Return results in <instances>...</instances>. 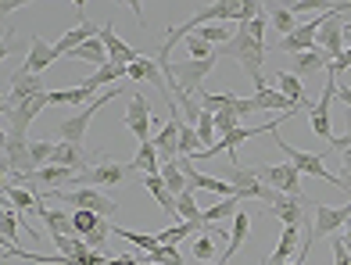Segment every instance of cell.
Masks as SVG:
<instances>
[{"label": "cell", "instance_id": "f907efd6", "mask_svg": "<svg viewBox=\"0 0 351 265\" xmlns=\"http://www.w3.org/2000/svg\"><path fill=\"white\" fill-rule=\"evenodd\" d=\"M19 8H22V4H14V0H4V4H0V11H4V18H8L11 11H19Z\"/></svg>", "mask_w": 351, "mask_h": 265}, {"label": "cell", "instance_id": "5b68a950", "mask_svg": "<svg viewBox=\"0 0 351 265\" xmlns=\"http://www.w3.org/2000/svg\"><path fill=\"white\" fill-rule=\"evenodd\" d=\"M280 144V151L291 158V165L298 168L301 176H315V179H323V183H333V186H344L341 183V176H330V168H326V162H323V154H312V151H301V147H291L287 140H280V126L269 133Z\"/></svg>", "mask_w": 351, "mask_h": 265}, {"label": "cell", "instance_id": "db71d44e", "mask_svg": "<svg viewBox=\"0 0 351 265\" xmlns=\"http://www.w3.org/2000/svg\"><path fill=\"white\" fill-rule=\"evenodd\" d=\"M143 265H151V262H143Z\"/></svg>", "mask_w": 351, "mask_h": 265}, {"label": "cell", "instance_id": "4316f807", "mask_svg": "<svg viewBox=\"0 0 351 265\" xmlns=\"http://www.w3.org/2000/svg\"><path fill=\"white\" fill-rule=\"evenodd\" d=\"M241 212V197H222L219 205H212L208 212H201V223L208 229L212 223H222V219H233V215Z\"/></svg>", "mask_w": 351, "mask_h": 265}, {"label": "cell", "instance_id": "8fae6325", "mask_svg": "<svg viewBox=\"0 0 351 265\" xmlns=\"http://www.w3.org/2000/svg\"><path fill=\"white\" fill-rule=\"evenodd\" d=\"M330 11H333V8H326L323 14H315L312 22H301L291 36H283V40H280L276 51H280V54H291V58H298V54L312 51V47H315V36H319V25H323V18H326Z\"/></svg>", "mask_w": 351, "mask_h": 265}, {"label": "cell", "instance_id": "bcb514c9", "mask_svg": "<svg viewBox=\"0 0 351 265\" xmlns=\"http://www.w3.org/2000/svg\"><path fill=\"white\" fill-rule=\"evenodd\" d=\"M344 68H351V43L344 47V54L330 65V75H333V79H341V72H344Z\"/></svg>", "mask_w": 351, "mask_h": 265}, {"label": "cell", "instance_id": "b9f144b4", "mask_svg": "<svg viewBox=\"0 0 351 265\" xmlns=\"http://www.w3.org/2000/svg\"><path fill=\"white\" fill-rule=\"evenodd\" d=\"M108 237H111V223H108V219H101V223H97V229H93L90 237H83V240H86L90 251H108V247H104V244H108Z\"/></svg>", "mask_w": 351, "mask_h": 265}, {"label": "cell", "instance_id": "ffe728a7", "mask_svg": "<svg viewBox=\"0 0 351 265\" xmlns=\"http://www.w3.org/2000/svg\"><path fill=\"white\" fill-rule=\"evenodd\" d=\"M247 233H251V215H247V212L241 208V212L233 215V229H230V247H226V255L219 258L222 265H230V258H233V255H237V251H241V247H244Z\"/></svg>", "mask_w": 351, "mask_h": 265}, {"label": "cell", "instance_id": "f1b7e54d", "mask_svg": "<svg viewBox=\"0 0 351 265\" xmlns=\"http://www.w3.org/2000/svg\"><path fill=\"white\" fill-rule=\"evenodd\" d=\"M194 36H197V40H204L208 47H215V51H219V47H226V43L237 36V29H230V25H201Z\"/></svg>", "mask_w": 351, "mask_h": 265}, {"label": "cell", "instance_id": "d590c367", "mask_svg": "<svg viewBox=\"0 0 351 265\" xmlns=\"http://www.w3.org/2000/svg\"><path fill=\"white\" fill-rule=\"evenodd\" d=\"M54 151L58 144H51V140H29V154H33V165L36 168H47L54 162Z\"/></svg>", "mask_w": 351, "mask_h": 265}, {"label": "cell", "instance_id": "52a82bcc", "mask_svg": "<svg viewBox=\"0 0 351 265\" xmlns=\"http://www.w3.org/2000/svg\"><path fill=\"white\" fill-rule=\"evenodd\" d=\"M133 165H122V162H97L90 165L86 173H79L75 179V190L79 186H97V190H111V186H122L125 179H130Z\"/></svg>", "mask_w": 351, "mask_h": 265}, {"label": "cell", "instance_id": "ab89813d", "mask_svg": "<svg viewBox=\"0 0 351 265\" xmlns=\"http://www.w3.org/2000/svg\"><path fill=\"white\" fill-rule=\"evenodd\" d=\"M183 51H186V58H194V61H208V58L219 54L215 47H208V43L197 40V36H186V40H183Z\"/></svg>", "mask_w": 351, "mask_h": 265}, {"label": "cell", "instance_id": "30bf717a", "mask_svg": "<svg viewBox=\"0 0 351 265\" xmlns=\"http://www.w3.org/2000/svg\"><path fill=\"white\" fill-rule=\"evenodd\" d=\"M337 86H341V79H333L330 75V83L323 86V97H319L315 104H312V112H308V122H312V133L323 140V144L330 147L333 140V126H330V104H333V97H337Z\"/></svg>", "mask_w": 351, "mask_h": 265}, {"label": "cell", "instance_id": "9a60e30c", "mask_svg": "<svg viewBox=\"0 0 351 265\" xmlns=\"http://www.w3.org/2000/svg\"><path fill=\"white\" fill-rule=\"evenodd\" d=\"M90 40H97V25L83 18L75 29H69V33L54 43V54H58V58H72V51H79V47L90 43Z\"/></svg>", "mask_w": 351, "mask_h": 265}, {"label": "cell", "instance_id": "8d00e7d4", "mask_svg": "<svg viewBox=\"0 0 351 265\" xmlns=\"http://www.w3.org/2000/svg\"><path fill=\"white\" fill-rule=\"evenodd\" d=\"M204 226H197V223H180V226H169V229H162V233H158V240H162V244H180L183 237H190V233H201Z\"/></svg>", "mask_w": 351, "mask_h": 265}, {"label": "cell", "instance_id": "d6a6232c", "mask_svg": "<svg viewBox=\"0 0 351 265\" xmlns=\"http://www.w3.org/2000/svg\"><path fill=\"white\" fill-rule=\"evenodd\" d=\"M176 215H180L183 223L204 226V223H201V208H197V194H194V190H186L183 197H176Z\"/></svg>", "mask_w": 351, "mask_h": 265}, {"label": "cell", "instance_id": "f6af8a7d", "mask_svg": "<svg viewBox=\"0 0 351 265\" xmlns=\"http://www.w3.org/2000/svg\"><path fill=\"white\" fill-rule=\"evenodd\" d=\"M147 68H151V58H140V61H133V65H130V79H136V83H147Z\"/></svg>", "mask_w": 351, "mask_h": 265}, {"label": "cell", "instance_id": "d6986e66", "mask_svg": "<svg viewBox=\"0 0 351 265\" xmlns=\"http://www.w3.org/2000/svg\"><path fill=\"white\" fill-rule=\"evenodd\" d=\"M136 173H143V176H162V154H158V147H154V140H147V144H140L136 147V158L130 162Z\"/></svg>", "mask_w": 351, "mask_h": 265}, {"label": "cell", "instance_id": "f546056e", "mask_svg": "<svg viewBox=\"0 0 351 265\" xmlns=\"http://www.w3.org/2000/svg\"><path fill=\"white\" fill-rule=\"evenodd\" d=\"M162 179H165V186L172 190V197H183L186 190H190V179H186V173L176 162H169V165H162Z\"/></svg>", "mask_w": 351, "mask_h": 265}, {"label": "cell", "instance_id": "484cf974", "mask_svg": "<svg viewBox=\"0 0 351 265\" xmlns=\"http://www.w3.org/2000/svg\"><path fill=\"white\" fill-rule=\"evenodd\" d=\"M143 186H147V194L158 201V205H162L165 215H176V197H172V190L165 186L162 176H143Z\"/></svg>", "mask_w": 351, "mask_h": 265}, {"label": "cell", "instance_id": "7402d4cb", "mask_svg": "<svg viewBox=\"0 0 351 265\" xmlns=\"http://www.w3.org/2000/svg\"><path fill=\"white\" fill-rule=\"evenodd\" d=\"M40 223L47 226V233L51 237H75V226H72V215H65V212H51V208H43L40 205Z\"/></svg>", "mask_w": 351, "mask_h": 265}, {"label": "cell", "instance_id": "74e56055", "mask_svg": "<svg viewBox=\"0 0 351 265\" xmlns=\"http://www.w3.org/2000/svg\"><path fill=\"white\" fill-rule=\"evenodd\" d=\"M140 262H151V265H183L180 251H176L172 244H162L154 255H143V251H140Z\"/></svg>", "mask_w": 351, "mask_h": 265}, {"label": "cell", "instance_id": "7dc6e473", "mask_svg": "<svg viewBox=\"0 0 351 265\" xmlns=\"http://www.w3.org/2000/svg\"><path fill=\"white\" fill-rule=\"evenodd\" d=\"M341 183H344V190H351V151L341 154Z\"/></svg>", "mask_w": 351, "mask_h": 265}, {"label": "cell", "instance_id": "ac0fdd59", "mask_svg": "<svg viewBox=\"0 0 351 265\" xmlns=\"http://www.w3.org/2000/svg\"><path fill=\"white\" fill-rule=\"evenodd\" d=\"M276 83H280V93H283L287 101H294L298 108L312 112V101H308V93H305V83H301L291 68H287V72H276Z\"/></svg>", "mask_w": 351, "mask_h": 265}, {"label": "cell", "instance_id": "c3c4849f", "mask_svg": "<svg viewBox=\"0 0 351 265\" xmlns=\"http://www.w3.org/2000/svg\"><path fill=\"white\" fill-rule=\"evenodd\" d=\"M108 265H143V262H140V251H136V255H122V258H108Z\"/></svg>", "mask_w": 351, "mask_h": 265}, {"label": "cell", "instance_id": "cb8c5ba5", "mask_svg": "<svg viewBox=\"0 0 351 265\" xmlns=\"http://www.w3.org/2000/svg\"><path fill=\"white\" fill-rule=\"evenodd\" d=\"M90 101H97V93H93L90 86H72V90H51L47 93V104H90Z\"/></svg>", "mask_w": 351, "mask_h": 265}, {"label": "cell", "instance_id": "8992f818", "mask_svg": "<svg viewBox=\"0 0 351 265\" xmlns=\"http://www.w3.org/2000/svg\"><path fill=\"white\" fill-rule=\"evenodd\" d=\"M43 93H51V90H47V83H43V75H33L29 68H14L11 90H8V97H4V115L14 112V108H22L25 101L43 97Z\"/></svg>", "mask_w": 351, "mask_h": 265}, {"label": "cell", "instance_id": "ee69618b", "mask_svg": "<svg viewBox=\"0 0 351 265\" xmlns=\"http://www.w3.org/2000/svg\"><path fill=\"white\" fill-rule=\"evenodd\" d=\"M241 29H244V33H247L254 43H262V47H265V29H269V18H265V14H258L254 22H247V25H241Z\"/></svg>", "mask_w": 351, "mask_h": 265}, {"label": "cell", "instance_id": "d4e9b609", "mask_svg": "<svg viewBox=\"0 0 351 265\" xmlns=\"http://www.w3.org/2000/svg\"><path fill=\"white\" fill-rule=\"evenodd\" d=\"M111 233L122 237V240H130L136 251H143V255H154L158 247H162V240H158L154 233H133V229H125V226H111Z\"/></svg>", "mask_w": 351, "mask_h": 265}, {"label": "cell", "instance_id": "277c9868", "mask_svg": "<svg viewBox=\"0 0 351 265\" xmlns=\"http://www.w3.org/2000/svg\"><path fill=\"white\" fill-rule=\"evenodd\" d=\"M119 93H122V90L115 86V90H108V93H101L97 101H90V104L83 108V112H75L72 118H61V122H58V129H54V133H58V144H79V147H83V140H86V126H90V118L97 115V112H101V108H104L108 101H115Z\"/></svg>", "mask_w": 351, "mask_h": 265}, {"label": "cell", "instance_id": "7c38bea8", "mask_svg": "<svg viewBox=\"0 0 351 265\" xmlns=\"http://www.w3.org/2000/svg\"><path fill=\"white\" fill-rule=\"evenodd\" d=\"M4 168H8L11 176H33V173H36L33 154H29V140H25V136L4 133Z\"/></svg>", "mask_w": 351, "mask_h": 265}, {"label": "cell", "instance_id": "9c48e42d", "mask_svg": "<svg viewBox=\"0 0 351 265\" xmlns=\"http://www.w3.org/2000/svg\"><path fill=\"white\" fill-rule=\"evenodd\" d=\"M258 179L269 186V190H280V194H305L301 190V173L291 165V162H280V165H254Z\"/></svg>", "mask_w": 351, "mask_h": 265}, {"label": "cell", "instance_id": "e575fe53", "mask_svg": "<svg viewBox=\"0 0 351 265\" xmlns=\"http://www.w3.org/2000/svg\"><path fill=\"white\" fill-rule=\"evenodd\" d=\"M204 144H201V136H197V126H180V158H194V154H201Z\"/></svg>", "mask_w": 351, "mask_h": 265}, {"label": "cell", "instance_id": "4fadbf2b", "mask_svg": "<svg viewBox=\"0 0 351 265\" xmlns=\"http://www.w3.org/2000/svg\"><path fill=\"white\" fill-rule=\"evenodd\" d=\"M125 126H130V133L140 140V144H147V140H151L154 115H151V104H147L143 93H133L130 104H125Z\"/></svg>", "mask_w": 351, "mask_h": 265}, {"label": "cell", "instance_id": "603a6c76", "mask_svg": "<svg viewBox=\"0 0 351 265\" xmlns=\"http://www.w3.org/2000/svg\"><path fill=\"white\" fill-rule=\"evenodd\" d=\"M4 197L11 201L19 212H40V194H33V190H25V186H14L11 179H4Z\"/></svg>", "mask_w": 351, "mask_h": 265}, {"label": "cell", "instance_id": "5bb4252c", "mask_svg": "<svg viewBox=\"0 0 351 265\" xmlns=\"http://www.w3.org/2000/svg\"><path fill=\"white\" fill-rule=\"evenodd\" d=\"M101 43H104V51H108V61L111 65H122V68H130L133 61H140L143 54L136 51V47H130L125 40H119V33H115V22H104L101 25Z\"/></svg>", "mask_w": 351, "mask_h": 265}, {"label": "cell", "instance_id": "f5cc1de1", "mask_svg": "<svg viewBox=\"0 0 351 265\" xmlns=\"http://www.w3.org/2000/svg\"><path fill=\"white\" fill-rule=\"evenodd\" d=\"M208 265H222V262H208Z\"/></svg>", "mask_w": 351, "mask_h": 265}, {"label": "cell", "instance_id": "7a4b0ae2", "mask_svg": "<svg viewBox=\"0 0 351 265\" xmlns=\"http://www.w3.org/2000/svg\"><path fill=\"white\" fill-rule=\"evenodd\" d=\"M40 201H69L72 212L86 208L93 215H101V219H115L119 215V201L108 197L104 190H97V186H79V190H43Z\"/></svg>", "mask_w": 351, "mask_h": 265}, {"label": "cell", "instance_id": "1f68e13d", "mask_svg": "<svg viewBox=\"0 0 351 265\" xmlns=\"http://www.w3.org/2000/svg\"><path fill=\"white\" fill-rule=\"evenodd\" d=\"M19 226H25L22 212L11 208V205H4V215H0V233H4L8 244H19Z\"/></svg>", "mask_w": 351, "mask_h": 265}, {"label": "cell", "instance_id": "816d5d0a", "mask_svg": "<svg viewBox=\"0 0 351 265\" xmlns=\"http://www.w3.org/2000/svg\"><path fill=\"white\" fill-rule=\"evenodd\" d=\"M344 247H348V255H351V219H348V226H344Z\"/></svg>", "mask_w": 351, "mask_h": 265}, {"label": "cell", "instance_id": "7bdbcfd3", "mask_svg": "<svg viewBox=\"0 0 351 265\" xmlns=\"http://www.w3.org/2000/svg\"><path fill=\"white\" fill-rule=\"evenodd\" d=\"M215 129L222 136H230L233 129H241V115L237 112H215Z\"/></svg>", "mask_w": 351, "mask_h": 265}, {"label": "cell", "instance_id": "4dcf8cb0", "mask_svg": "<svg viewBox=\"0 0 351 265\" xmlns=\"http://www.w3.org/2000/svg\"><path fill=\"white\" fill-rule=\"evenodd\" d=\"M72 58H79V61H90L93 68H104V65H108V51H104L101 36H97V40H90V43H83L79 51H72Z\"/></svg>", "mask_w": 351, "mask_h": 265}, {"label": "cell", "instance_id": "f35d334b", "mask_svg": "<svg viewBox=\"0 0 351 265\" xmlns=\"http://www.w3.org/2000/svg\"><path fill=\"white\" fill-rule=\"evenodd\" d=\"M97 223H101V215H93V212H86V208L72 212V226H75V237H90V233L97 229Z\"/></svg>", "mask_w": 351, "mask_h": 265}, {"label": "cell", "instance_id": "ba28073f", "mask_svg": "<svg viewBox=\"0 0 351 265\" xmlns=\"http://www.w3.org/2000/svg\"><path fill=\"white\" fill-rule=\"evenodd\" d=\"M269 215L273 219H280L283 226H308V194H276L273 201H269Z\"/></svg>", "mask_w": 351, "mask_h": 265}, {"label": "cell", "instance_id": "e0dca14e", "mask_svg": "<svg viewBox=\"0 0 351 265\" xmlns=\"http://www.w3.org/2000/svg\"><path fill=\"white\" fill-rule=\"evenodd\" d=\"M326 65H333V58H330L326 51H319V47H312V51H305V54H298V58H294L291 72L298 75V79H305V75H315V72H323Z\"/></svg>", "mask_w": 351, "mask_h": 265}, {"label": "cell", "instance_id": "60d3db41", "mask_svg": "<svg viewBox=\"0 0 351 265\" xmlns=\"http://www.w3.org/2000/svg\"><path fill=\"white\" fill-rule=\"evenodd\" d=\"M190 255H194V258H201L204 265H208V262H215V240L208 237V233H201V237L194 240V247H190Z\"/></svg>", "mask_w": 351, "mask_h": 265}, {"label": "cell", "instance_id": "83f0119b", "mask_svg": "<svg viewBox=\"0 0 351 265\" xmlns=\"http://www.w3.org/2000/svg\"><path fill=\"white\" fill-rule=\"evenodd\" d=\"M125 75H130V68H122V65H111V61H108L104 68H97L93 75H86V79H83V86H90L93 93H97L104 83H119V79H125Z\"/></svg>", "mask_w": 351, "mask_h": 265}, {"label": "cell", "instance_id": "6da1fadb", "mask_svg": "<svg viewBox=\"0 0 351 265\" xmlns=\"http://www.w3.org/2000/svg\"><path fill=\"white\" fill-rule=\"evenodd\" d=\"M219 54H230L237 65H241L251 79H254V90H269V83H265V75H262V65H265V47L262 43H254L241 25H237V36L226 43V47H219Z\"/></svg>", "mask_w": 351, "mask_h": 265}, {"label": "cell", "instance_id": "681fc988", "mask_svg": "<svg viewBox=\"0 0 351 265\" xmlns=\"http://www.w3.org/2000/svg\"><path fill=\"white\" fill-rule=\"evenodd\" d=\"M337 101L351 108V86H337Z\"/></svg>", "mask_w": 351, "mask_h": 265}, {"label": "cell", "instance_id": "2e32d148", "mask_svg": "<svg viewBox=\"0 0 351 265\" xmlns=\"http://www.w3.org/2000/svg\"><path fill=\"white\" fill-rule=\"evenodd\" d=\"M58 61V54H54V43H47L43 36H33V43H29V58H25V65L22 68H29L33 75H43L47 68H51Z\"/></svg>", "mask_w": 351, "mask_h": 265}, {"label": "cell", "instance_id": "3957f363", "mask_svg": "<svg viewBox=\"0 0 351 265\" xmlns=\"http://www.w3.org/2000/svg\"><path fill=\"white\" fill-rule=\"evenodd\" d=\"M348 219H351V201H348V205H341V208L315 205V212H312V229H308L305 247H301L298 255H301V258H308L312 244H315V240H323V237H337V229L348 226Z\"/></svg>", "mask_w": 351, "mask_h": 265}, {"label": "cell", "instance_id": "836d02e7", "mask_svg": "<svg viewBox=\"0 0 351 265\" xmlns=\"http://www.w3.org/2000/svg\"><path fill=\"white\" fill-rule=\"evenodd\" d=\"M269 25H273L280 36H291L301 22L291 14V8H269Z\"/></svg>", "mask_w": 351, "mask_h": 265}, {"label": "cell", "instance_id": "44dd1931", "mask_svg": "<svg viewBox=\"0 0 351 265\" xmlns=\"http://www.w3.org/2000/svg\"><path fill=\"white\" fill-rule=\"evenodd\" d=\"M51 165H65V168H75V173H86V168H90V154L79 144H58Z\"/></svg>", "mask_w": 351, "mask_h": 265}]
</instances>
